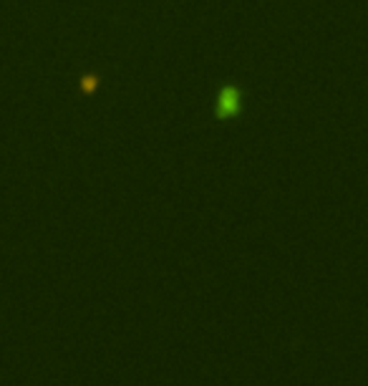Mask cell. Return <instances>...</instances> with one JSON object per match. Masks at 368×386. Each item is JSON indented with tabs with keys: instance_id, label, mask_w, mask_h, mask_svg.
I'll use <instances>...</instances> for the list:
<instances>
[{
	"instance_id": "1",
	"label": "cell",
	"mask_w": 368,
	"mask_h": 386,
	"mask_svg": "<svg viewBox=\"0 0 368 386\" xmlns=\"http://www.w3.org/2000/svg\"><path fill=\"white\" fill-rule=\"evenodd\" d=\"M237 111H240V91H237L235 86H227V89H222V94H220L217 114L222 119H229V117H235Z\"/></svg>"
}]
</instances>
